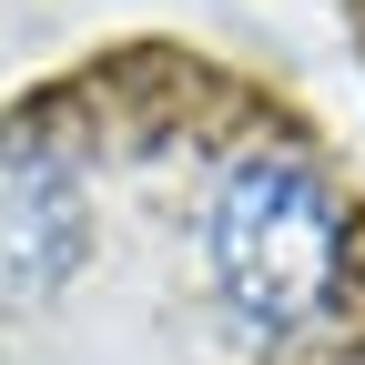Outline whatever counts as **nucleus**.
<instances>
[{
  "label": "nucleus",
  "instance_id": "obj_1",
  "mask_svg": "<svg viewBox=\"0 0 365 365\" xmlns=\"http://www.w3.org/2000/svg\"><path fill=\"white\" fill-rule=\"evenodd\" d=\"M203 264H213V284H223V304L244 325L294 335L345 284V213L304 163L254 153V163L223 173V193L203 213Z\"/></svg>",
  "mask_w": 365,
  "mask_h": 365
},
{
  "label": "nucleus",
  "instance_id": "obj_2",
  "mask_svg": "<svg viewBox=\"0 0 365 365\" xmlns=\"http://www.w3.org/2000/svg\"><path fill=\"white\" fill-rule=\"evenodd\" d=\"M81 264V182L51 143H0V314Z\"/></svg>",
  "mask_w": 365,
  "mask_h": 365
}]
</instances>
